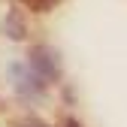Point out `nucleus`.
<instances>
[{
	"instance_id": "f257e3e1",
	"label": "nucleus",
	"mask_w": 127,
	"mask_h": 127,
	"mask_svg": "<svg viewBox=\"0 0 127 127\" xmlns=\"http://www.w3.org/2000/svg\"><path fill=\"white\" fill-rule=\"evenodd\" d=\"M27 67H33V70L45 79V82L61 76L58 52H55V49H49V45H33V49H30V61H27Z\"/></svg>"
},
{
	"instance_id": "f03ea898",
	"label": "nucleus",
	"mask_w": 127,
	"mask_h": 127,
	"mask_svg": "<svg viewBox=\"0 0 127 127\" xmlns=\"http://www.w3.org/2000/svg\"><path fill=\"white\" fill-rule=\"evenodd\" d=\"M12 73H15V88H18V94L27 100V97H39L42 94V88H45V79L33 70V67H12Z\"/></svg>"
},
{
	"instance_id": "7ed1b4c3",
	"label": "nucleus",
	"mask_w": 127,
	"mask_h": 127,
	"mask_svg": "<svg viewBox=\"0 0 127 127\" xmlns=\"http://www.w3.org/2000/svg\"><path fill=\"white\" fill-rule=\"evenodd\" d=\"M3 27H6V33H9L12 39H21V36H24V21H21V15H18V12H12L9 18H6Z\"/></svg>"
},
{
	"instance_id": "20e7f679",
	"label": "nucleus",
	"mask_w": 127,
	"mask_h": 127,
	"mask_svg": "<svg viewBox=\"0 0 127 127\" xmlns=\"http://www.w3.org/2000/svg\"><path fill=\"white\" fill-rule=\"evenodd\" d=\"M24 3H27L30 9H36V12H45V9H52L58 0H24Z\"/></svg>"
},
{
	"instance_id": "39448f33",
	"label": "nucleus",
	"mask_w": 127,
	"mask_h": 127,
	"mask_svg": "<svg viewBox=\"0 0 127 127\" xmlns=\"http://www.w3.org/2000/svg\"><path fill=\"white\" fill-rule=\"evenodd\" d=\"M18 127H45V124H42V121H36V118H24Z\"/></svg>"
},
{
	"instance_id": "423d86ee",
	"label": "nucleus",
	"mask_w": 127,
	"mask_h": 127,
	"mask_svg": "<svg viewBox=\"0 0 127 127\" xmlns=\"http://www.w3.org/2000/svg\"><path fill=\"white\" fill-rule=\"evenodd\" d=\"M67 127H82V124H79L76 118H70V121H67Z\"/></svg>"
}]
</instances>
